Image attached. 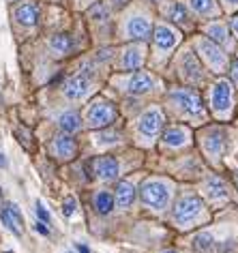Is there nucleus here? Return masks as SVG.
I'll use <instances>...</instances> for the list:
<instances>
[{
    "mask_svg": "<svg viewBox=\"0 0 238 253\" xmlns=\"http://www.w3.org/2000/svg\"><path fill=\"white\" fill-rule=\"evenodd\" d=\"M142 200L153 208H165L170 202V189L163 180H146L142 185Z\"/></svg>",
    "mask_w": 238,
    "mask_h": 253,
    "instance_id": "nucleus-1",
    "label": "nucleus"
},
{
    "mask_svg": "<svg viewBox=\"0 0 238 253\" xmlns=\"http://www.w3.org/2000/svg\"><path fill=\"white\" fill-rule=\"evenodd\" d=\"M202 200L196 198V195H185V198H180L176 202V208H174V221H178L180 225H187L191 223L193 219L199 217V212H202Z\"/></svg>",
    "mask_w": 238,
    "mask_h": 253,
    "instance_id": "nucleus-2",
    "label": "nucleus"
},
{
    "mask_svg": "<svg viewBox=\"0 0 238 253\" xmlns=\"http://www.w3.org/2000/svg\"><path fill=\"white\" fill-rule=\"evenodd\" d=\"M114 118H116V107L110 101H101V99L95 101L86 112V120H88V126H92V129L108 126Z\"/></svg>",
    "mask_w": 238,
    "mask_h": 253,
    "instance_id": "nucleus-3",
    "label": "nucleus"
},
{
    "mask_svg": "<svg viewBox=\"0 0 238 253\" xmlns=\"http://www.w3.org/2000/svg\"><path fill=\"white\" fill-rule=\"evenodd\" d=\"M170 99L174 101V105L178 107L183 114H189V116H199V114H204V105H202V99H199L198 92L193 90H174L170 94Z\"/></svg>",
    "mask_w": 238,
    "mask_h": 253,
    "instance_id": "nucleus-4",
    "label": "nucleus"
},
{
    "mask_svg": "<svg viewBox=\"0 0 238 253\" xmlns=\"http://www.w3.org/2000/svg\"><path fill=\"white\" fill-rule=\"evenodd\" d=\"M198 47H199V54H202V58L206 60V65H208L215 73H221L223 69L228 67V58H225V54L221 52V47H219L215 41L199 39L198 41Z\"/></svg>",
    "mask_w": 238,
    "mask_h": 253,
    "instance_id": "nucleus-5",
    "label": "nucleus"
},
{
    "mask_svg": "<svg viewBox=\"0 0 238 253\" xmlns=\"http://www.w3.org/2000/svg\"><path fill=\"white\" fill-rule=\"evenodd\" d=\"M161 126H163V114H161V110H157V107H150V110H146L142 114L140 123H137L140 133L146 135V137H155L161 131Z\"/></svg>",
    "mask_w": 238,
    "mask_h": 253,
    "instance_id": "nucleus-6",
    "label": "nucleus"
},
{
    "mask_svg": "<svg viewBox=\"0 0 238 253\" xmlns=\"http://www.w3.org/2000/svg\"><path fill=\"white\" fill-rule=\"evenodd\" d=\"M90 90V80L86 73H78L65 82V97L67 99H84Z\"/></svg>",
    "mask_w": 238,
    "mask_h": 253,
    "instance_id": "nucleus-7",
    "label": "nucleus"
},
{
    "mask_svg": "<svg viewBox=\"0 0 238 253\" xmlns=\"http://www.w3.org/2000/svg\"><path fill=\"white\" fill-rule=\"evenodd\" d=\"M210 99H212V110H215L217 114H225L232 105V86L225 80L217 82L215 88H212Z\"/></svg>",
    "mask_w": 238,
    "mask_h": 253,
    "instance_id": "nucleus-8",
    "label": "nucleus"
},
{
    "mask_svg": "<svg viewBox=\"0 0 238 253\" xmlns=\"http://www.w3.org/2000/svg\"><path fill=\"white\" fill-rule=\"evenodd\" d=\"M178 41H180L178 30H174L172 26H167V24H159V26L155 28V45H157V49H161V52H170Z\"/></svg>",
    "mask_w": 238,
    "mask_h": 253,
    "instance_id": "nucleus-9",
    "label": "nucleus"
},
{
    "mask_svg": "<svg viewBox=\"0 0 238 253\" xmlns=\"http://www.w3.org/2000/svg\"><path fill=\"white\" fill-rule=\"evenodd\" d=\"M92 169H95V176L101 180H114L118 172H120V168H118V161L114 157L110 155H103V157H97L95 161H92Z\"/></svg>",
    "mask_w": 238,
    "mask_h": 253,
    "instance_id": "nucleus-10",
    "label": "nucleus"
},
{
    "mask_svg": "<svg viewBox=\"0 0 238 253\" xmlns=\"http://www.w3.org/2000/svg\"><path fill=\"white\" fill-rule=\"evenodd\" d=\"M150 30H153L150 20L144 15H133L127 20V24H124V35H127L129 39H142L144 41L150 35Z\"/></svg>",
    "mask_w": 238,
    "mask_h": 253,
    "instance_id": "nucleus-11",
    "label": "nucleus"
},
{
    "mask_svg": "<svg viewBox=\"0 0 238 253\" xmlns=\"http://www.w3.org/2000/svg\"><path fill=\"white\" fill-rule=\"evenodd\" d=\"M153 86H155V82H153V78H150L148 73L137 71V73H133L127 80V84H124V90L131 92V94H146V92L153 90Z\"/></svg>",
    "mask_w": 238,
    "mask_h": 253,
    "instance_id": "nucleus-12",
    "label": "nucleus"
},
{
    "mask_svg": "<svg viewBox=\"0 0 238 253\" xmlns=\"http://www.w3.org/2000/svg\"><path fill=\"white\" fill-rule=\"evenodd\" d=\"M204 148L212 157H221L225 148V131L223 129H210L204 137Z\"/></svg>",
    "mask_w": 238,
    "mask_h": 253,
    "instance_id": "nucleus-13",
    "label": "nucleus"
},
{
    "mask_svg": "<svg viewBox=\"0 0 238 253\" xmlns=\"http://www.w3.org/2000/svg\"><path fill=\"white\" fill-rule=\"evenodd\" d=\"M144 62V47L142 45H131L122 52V58H120V69L124 71H135L140 69Z\"/></svg>",
    "mask_w": 238,
    "mask_h": 253,
    "instance_id": "nucleus-14",
    "label": "nucleus"
},
{
    "mask_svg": "<svg viewBox=\"0 0 238 253\" xmlns=\"http://www.w3.org/2000/svg\"><path fill=\"white\" fill-rule=\"evenodd\" d=\"M187 142H189V129L183 125H176V126H172V129H167L163 135V144L165 146H172V148H180V146H185Z\"/></svg>",
    "mask_w": 238,
    "mask_h": 253,
    "instance_id": "nucleus-15",
    "label": "nucleus"
},
{
    "mask_svg": "<svg viewBox=\"0 0 238 253\" xmlns=\"http://www.w3.org/2000/svg\"><path fill=\"white\" fill-rule=\"evenodd\" d=\"M2 223L7 225L13 234H17V236L22 234V223H24V219H22V212L17 211L15 204H7V206L2 208Z\"/></svg>",
    "mask_w": 238,
    "mask_h": 253,
    "instance_id": "nucleus-16",
    "label": "nucleus"
},
{
    "mask_svg": "<svg viewBox=\"0 0 238 253\" xmlns=\"http://www.w3.org/2000/svg\"><path fill=\"white\" fill-rule=\"evenodd\" d=\"M15 20L22 24V26H35L37 20H39V9L33 2H22L20 7L15 9Z\"/></svg>",
    "mask_w": 238,
    "mask_h": 253,
    "instance_id": "nucleus-17",
    "label": "nucleus"
},
{
    "mask_svg": "<svg viewBox=\"0 0 238 253\" xmlns=\"http://www.w3.org/2000/svg\"><path fill=\"white\" fill-rule=\"evenodd\" d=\"M52 153H54V157H58V159H71L75 155V142L69 135H58L52 142Z\"/></svg>",
    "mask_w": 238,
    "mask_h": 253,
    "instance_id": "nucleus-18",
    "label": "nucleus"
},
{
    "mask_svg": "<svg viewBox=\"0 0 238 253\" xmlns=\"http://www.w3.org/2000/svg\"><path fill=\"white\" fill-rule=\"evenodd\" d=\"M183 73L187 82H193V84H198V82L204 80V73H202V67H199V62L196 60V56L193 54H187L185 60H183Z\"/></svg>",
    "mask_w": 238,
    "mask_h": 253,
    "instance_id": "nucleus-19",
    "label": "nucleus"
},
{
    "mask_svg": "<svg viewBox=\"0 0 238 253\" xmlns=\"http://www.w3.org/2000/svg\"><path fill=\"white\" fill-rule=\"evenodd\" d=\"M133 200H135V189L131 182L127 180H122V182H118L116 185V204L120 206V208H127L133 204Z\"/></svg>",
    "mask_w": 238,
    "mask_h": 253,
    "instance_id": "nucleus-20",
    "label": "nucleus"
},
{
    "mask_svg": "<svg viewBox=\"0 0 238 253\" xmlns=\"http://www.w3.org/2000/svg\"><path fill=\"white\" fill-rule=\"evenodd\" d=\"M49 47H52V52L54 54H69L71 52V47H73V41H71V37H69L67 33H58V35H54L52 39H49Z\"/></svg>",
    "mask_w": 238,
    "mask_h": 253,
    "instance_id": "nucleus-21",
    "label": "nucleus"
},
{
    "mask_svg": "<svg viewBox=\"0 0 238 253\" xmlns=\"http://www.w3.org/2000/svg\"><path fill=\"white\" fill-rule=\"evenodd\" d=\"M206 35H208L210 41L219 43V45L228 47L230 45V35H228V28L223 26V24H210V26H206Z\"/></svg>",
    "mask_w": 238,
    "mask_h": 253,
    "instance_id": "nucleus-22",
    "label": "nucleus"
},
{
    "mask_svg": "<svg viewBox=\"0 0 238 253\" xmlns=\"http://www.w3.org/2000/svg\"><path fill=\"white\" fill-rule=\"evenodd\" d=\"M58 125L65 133H75V131H79V126H82V118H79L78 112H65L58 118Z\"/></svg>",
    "mask_w": 238,
    "mask_h": 253,
    "instance_id": "nucleus-23",
    "label": "nucleus"
},
{
    "mask_svg": "<svg viewBox=\"0 0 238 253\" xmlns=\"http://www.w3.org/2000/svg\"><path fill=\"white\" fill-rule=\"evenodd\" d=\"M206 193H208L210 200H223L228 198V187H225V182L221 178L210 176L208 182H206Z\"/></svg>",
    "mask_w": 238,
    "mask_h": 253,
    "instance_id": "nucleus-24",
    "label": "nucleus"
},
{
    "mask_svg": "<svg viewBox=\"0 0 238 253\" xmlns=\"http://www.w3.org/2000/svg\"><path fill=\"white\" fill-rule=\"evenodd\" d=\"M95 208H97L99 214H110L112 208H114V198H112V193L99 191L95 195Z\"/></svg>",
    "mask_w": 238,
    "mask_h": 253,
    "instance_id": "nucleus-25",
    "label": "nucleus"
},
{
    "mask_svg": "<svg viewBox=\"0 0 238 253\" xmlns=\"http://www.w3.org/2000/svg\"><path fill=\"white\" fill-rule=\"evenodd\" d=\"M191 9L199 15H212L217 13V7H215V0H189Z\"/></svg>",
    "mask_w": 238,
    "mask_h": 253,
    "instance_id": "nucleus-26",
    "label": "nucleus"
},
{
    "mask_svg": "<svg viewBox=\"0 0 238 253\" xmlns=\"http://www.w3.org/2000/svg\"><path fill=\"white\" fill-rule=\"evenodd\" d=\"M170 15H172V20H174V22H178V24H187V17H189V15H187V9H185L180 2L172 4Z\"/></svg>",
    "mask_w": 238,
    "mask_h": 253,
    "instance_id": "nucleus-27",
    "label": "nucleus"
},
{
    "mask_svg": "<svg viewBox=\"0 0 238 253\" xmlns=\"http://www.w3.org/2000/svg\"><path fill=\"white\" fill-rule=\"evenodd\" d=\"M196 247L199 251H206L212 247V236L210 234H199V236H196Z\"/></svg>",
    "mask_w": 238,
    "mask_h": 253,
    "instance_id": "nucleus-28",
    "label": "nucleus"
},
{
    "mask_svg": "<svg viewBox=\"0 0 238 253\" xmlns=\"http://www.w3.org/2000/svg\"><path fill=\"white\" fill-rule=\"evenodd\" d=\"M75 208H78V202H75V198H67L65 204H62V212H65V217H71V214L75 212Z\"/></svg>",
    "mask_w": 238,
    "mask_h": 253,
    "instance_id": "nucleus-29",
    "label": "nucleus"
},
{
    "mask_svg": "<svg viewBox=\"0 0 238 253\" xmlns=\"http://www.w3.org/2000/svg\"><path fill=\"white\" fill-rule=\"evenodd\" d=\"M90 17L92 20H105V17H108V11H105L103 4H95V7L90 9Z\"/></svg>",
    "mask_w": 238,
    "mask_h": 253,
    "instance_id": "nucleus-30",
    "label": "nucleus"
},
{
    "mask_svg": "<svg viewBox=\"0 0 238 253\" xmlns=\"http://www.w3.org/2000/svg\"><path fill=\"white\" fill-rule=\"evenodd\" d=\"M35 211H37V217L41 219V223H49V212H47V208L41 204V202H37V206H35Z\"/></svg>",
    "mask_w": 238,
    "mask_h": 253,
    "instance_id": "nucleus-31",
    "label": "nucleus"
},
{
    "mask_svg": "<svg viewBox=\"0 0 238 253\" xmlns=\"http://www.w3.org/2000/svg\"><path fill=\"white\" fill-rule=\"evenodd\" d=\"M114 144V142H118V133H101L99 135V144Z\"/></svg>",
    "mask_w": 238,
    "mask_h": 253,
    "instance_id": "nucleus-32",
    "label": "nucleus"
},
{
    "mask_svg": "<svg viewBox=\"0 0 238 253\" xmlns=\"http://www.w3.org/2000/svg\"><path fill=\"white\" fill-rule=\"evenodd\" d=\"M230 67H232V69H230V73H232V80H234L236 84H238V60H234V62H232Z\"/></svg>",
    "mask_w": 238,
    "mask_h": 253,
    "instance_id": "nucleus-33",
    "label": "nucleus"
},
{
    "mask_svg": "<svg viewBox=\"0 0 238 253\" xmlns=\"http://www.w3.org/2000/svg\"><path fill=\"white\" fill-rule=\"evenodd\" d=\"M129 0H110V4H112V9H122L124 4H127Z\"/></svg>",
    "mask_w": 238,
    "mask_h": 253,
    "instance_id": "nucleus-34",
    "label": "nucleus"
},
{
    "mask_svg": "<svg viewBox=\"0 0 238 253\" xmlns=\"http://www.w3.org/2000/svg\"><path fill=\"white\" fill-rule=\"evenodd\" d=\"M35 230L39 232V234H43V236H47V234H49V230H47V227L43 225V223H37V225H35Z\"/></svg>",
    "mask_w": 238,
    "mask_h": 253,
    "instance_id": "nucleus-35",
    "label": "nucleus"
},
{
    "mask_svg": "<svg viewBox=\"0 0 238 253\" xmlns=\"http://www.w3.org/2000/svg\"><path fill=\"white\" fill-rule=\"evenodd\" d=\"M223 4L228 9H238V0H223Z\"/></svg>",
    "mask_w": 238,
    "mask_h": 253,
    "instance_id": "nucleus-36",
    "label": "nucleus"
},
{
    "mask_svg": "<svg viewBox=\"0 0 238 253\" xmlns=\"http://www.w3.org/2000/svg\"><path fill=\"white\" fill-rule=\"evenodd\" d=\"M232 30H234V35L238 37V15L234 17V20H232Z\"/></svg>",
    "mask_w": 238,
    "mask_h": 253,
    "instance_id": "nucleus-37",
    "label": "nucleus"
},
{
    "mask_svg": "<svg viewBox=\"0 0 238 253\" xmlns=\"http://www.w3.org/2000/svg\"><path fill=\"white\" fill-rule=\"evenodd\" d=\"M78 251H79V253H90L88 247H84V245H78Z\"/></svg>",
    "mask_w": 238,
    "mask_h": 253,
    "instance_id": "nucleus-38",
    "label": "nucleus"
},
{
    "mask_svg": "<svg viewBox=\"0 0 238 253\" xmlns=\"http://www.w3.org/2000/svg\"><path fill=\"white\" fill-rule=\"evenodd\" d=\"M4 166H7V159H4V157L0 155V168H4Z\"/></svg>",
    "mask_w": 238,
    "mask_h": 253,
    "instance_id": "nucleus-39",
    "label": "nucleus"
},
{
    "mask_svg": "<svg viewBox=\"0 0 238 253\" xmlns=\"http://www.w3.org/2000/svg\"><path fill=\"white\" fill-rule=\"evenodd\" d=\"M236 185H238V174H236Z\"/></svg>",
    "mask_w": 238,
    "mask_h": 253,
    "instance_id": "nucleus-40",
    "label": "nucleus"
},
{
    "mask_svg": "<svg viewBox=\"0 0 238 253\" xmlns=\"http://www.w3.org/2000/svg\"><path fill=\"white\" fill-rule=\"evenodd\" d=\"M165 253H176V251H165Z\"/></svg>",
    "mask_w": 238,
    "mask_h": 253,
    "instance_id": "nucleus-41",
    "label": "nucleus"
},
{
    "mask_svg": "<svg viewBox=\"0 0 238 253\" xmlns=\"http://www.w3.org/2000/svg\"><path fill=\"white\" fill-rule=\"evenodd\" d=\"M69 253H71V251H69Z\"/></svg>",
    "mask_w": 238,
    "mask_h": 253,
    "instance_id": "nucleus-42",
    "label": "nucleus"
}]
</instances>
